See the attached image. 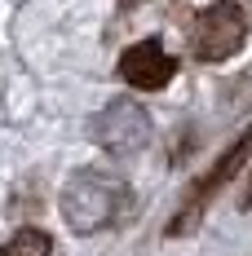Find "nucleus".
Wrapping results in <instances>:
<instances>
[{
    "instance_id": "nucleus-1",
    "label": "nucleus",
    "mask_w": 252,
    "mask_h": 256,
    "mask_svg": "<svg viewBox=\"0 0 252 256\" xmlns=\"http://www.w3.org/2000/svg\"><path fill=\"white\" fill-rule=\"evenodd\" d=\"M243 40H248V14L234 0H217L199 9V18L190 26V49L199 62H226L243 49Z\"/></svg>"
},
{
    "instance_id": "nucleus-2",
    "label": "nucleus",
    "mask_w": 252,
    "mask_h": 256,
    "mask_svg": "<svg viewBox=\"0 0 252 256\" xmlns=\"http://www.w3.org/2000/svg\"><path fill=\"white\" fill-rule=\"evenodd\" d=\"M120 186L115 181H106L102 172H84L67 186V194H62V212H67V221L76 226V230H102L106 221H115L120 216Z\"/></svg>"
},
{
    "instance_id": "nucleus-3",
    "label": "nucleus",
    "mask_w": 252,
    "mask_h": 256,
    "mask_svg": "<svg viewBox=\"0 0 252 256\" xmlns=\"http://www.w3.org/2000/svg\"><path fill=\"white\" fill-rule=\"evenodd\" d=\"M248 154H252V124L243 128V137H239V142H234V146H230V150L221 154L217 164H212V172H208V177H203L199 186L186 194V208L177 212V221L168 226V234H181V230H186V226L199 216L203 208H208V199H212V194H217V190H221V186H226V181L234 177L239 168H243V159H248Z\"/></svg>"
},
{
    "instance_id": "nucleus-4",
    "label": "nucleus",
    "mask_w": 252,
    "mask_h": 256,
    "mask_svg": "<svg viewBox=\"0 0 252 256\" xmlns=\"http://www.w3.org/2000/svg\"><path fill=\"white\" fill-rule=\"evenodd\" d=\"M120 76H124L133 88L155 93V88H164V84L177 76V62H173V53L164 49V44L142 40V44L124 49V58H120Z\"/></svg>"
},
{
    "instance_id": "nucleus-5",
    "label": "nucleus",
    "mask_w": 252,
    "mask_h": 256,
    "mask_svg": "<svg viewBox=\"0 0 252 256\" xmlns=\"http://www.w3.org/2000/svg\"><path fill=\"white\" fill-rule=\"evenodd\" d=\"M0 256H53V238L45 230H18L0 248Z\"/></svg>"
}]
</instances>
